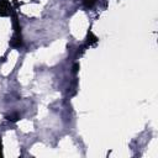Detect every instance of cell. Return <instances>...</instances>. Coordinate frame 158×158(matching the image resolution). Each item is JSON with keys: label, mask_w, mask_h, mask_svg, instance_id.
Here are the masks:
<instances>
[{"label": "cell", "mask_w": 158, "mask_h": 158, "mask_svg": "<svg viewBox=\"0 0 158 158\" xmlns=\"http://www.w3.org/2000/svg\"><path fill=\"white\" fill-rule=\"evenodd\" d=\"M84 2H85L86 6H91V5L95 2V0H84Z\"/></svg>", "instance_id": "obj_1"}]
</instances>
